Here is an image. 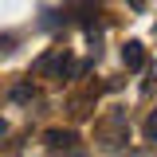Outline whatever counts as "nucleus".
<instances>
[{
    "instance_id": "2",
    "label": "nucleus",
    "mask_w": 157,
    "mask_h": 157,
    "mask_svg": "<svg viewBox=\"0 0 157 157\" xmlns=\"http://www.w3.org/2000/svg\"><path fill=\"white\" fill-rule=\"evenodd\" d=\"M71 141H75V134H71V130H63V134H59V130H51V134H47V145H71Z\"/></svg>"
},
{
    "instance_id": "3",
    "label": "nucleus",
    "mask_w": 157,
    "mask_h": 157,
    "mask_svg": "<svg viewBox=\"0 0 157 157\" xmlns=\"http://www.w3.org/2000/svg\"><path fill=\"white\" fill-rule=\"evenodd\" d=\"M145 137H149V141H157V110L149 114V122H145Z\"/></svg>"
},
{
    "instance_id": "4",
    "label": "nucleus",
    "mask_w": 157,
    "mask_h": 157,
    "mask_svg": "<svg viewBox=\"0 0 157 157\" xmlns=\"http://www.w3.org/2000/svg\"><path fill=\"white\" fill-rule=\"evenodd\" d=\"M130 4H134V8H141V0H130Z\"/></svg>"
},
{
    "instance_id": "1",
    "label": "nucleus",
    "mask_w": 157,
    "mask_h": 157,
    "mask_svg": "<svg viewBox=\"0 0 157 157\" xmlns=\"http://www.w3.org/2000/svg\"><path fill=\"white\" fill-rule=\"evenodd\" d=\"M122 59H126V67H141L145 63V55H141V43H126V51H122Z\"/></svg>"
}]
</instances>
